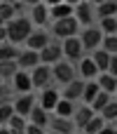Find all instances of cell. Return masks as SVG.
I'll return each instance as SVG.
<instances>
[{
	"mask_svg": "<svg viewBox=\"0 0 117 134\" xmlns=\"http://www.w3.org/2000/svg\"><path fill=\"white\" fill-rule=\"evenodd\" d=\"M108 73L117 75V54H113V57H110V64H108Z\"/></svg>",
	"mask_w": 117,
	"mask_h": 134,
	"instance_id": "cell-36",
	"label": "cell"
},
{
	"mask_svg": "<svg viewBox=\"0 0 117 134\" xmlns=\"http://www.w3.org/2000/svg\"><path fill=\"white\" fill-rule=\"evenodd\" d=\"M16 71H19V61L16 59H2L0 61V80H12Z\"/></svg>",
	"mask_w": 117,
	"mask_h": 134,
	"instance_id": "cell-23",
	"label": "cell"
},
{
	"mask_svg": "<svg viewBox=\"0 0 117 134\" xmlns=\"http://www.w3.org/2000/svg\"><path fill=\"white\" fill-rule=\"evenodd\" d=\"M38 104V97L33 94V92H23V94H16V99L12 101V106H14V113H21V115H30V111H33V106Z\"/></svg>",
	"mask_w": 117,
	"mask_h": 134,
	"instance_id": "cell-11",
	"label": "cell"
},
{
	"mask_svg": "<svg viewBox=\"0 0 117 134\" xmlns=\"http://www.w3.org/2000/svg\"><path fill=\"white\" fill-rule=\"evenodd\" d=\"M77 73H80V78L91 80V78H98L101 68H98V64L94 61V57H82V59L77 61Z\"/></svg>",
	"mask_w": 117,
	"mask_h": 134,
	"instance_id": "cell-13",
	"label": "cell"
},
{
	"mask_svg": "<svg viewBox=\"0 0 117 134\" xmlns=\"http://www.w3.org/2000/svg\"><path fill=\"white\" fill-rule=\"evenodd\" d=\"M101 47H103V49H108L110 54H117V33H106V35H103Z\"/></svg>",
	"mask_w": 117,
	"mask_h": 134,
	"instance_id": "cell-32",
	"label": "cell"
},
{
	"mask_svg": "<svg viewBox=\"0 0 117 134\" xmlns=\"http://www.w3.org/2000/svg\"><path fill=\"white\" fill-rule=\"evenodd\" d=\"M30 21H33L35 26H45V24H52L49 5H47V2H38V5H30Z\"/></svg>",
	"mask_w": 117,
	"mask_h": 134,
	"instance_id": "cell-14",
	"label": "cell"
},
{
	"mask_svg": "<svg viewBox=\"0 0 117 134\" xmlns=\"http://www.w3.org/2000/svg\"><path fill=\"white\" fill-rule=\"evenodd\" d=\"M66 2H70V5H77V2H80V0H66Z\"/></svg>",
	"mask_w": 117,
	"mask_h": 134,
	"instance_id": "cell-41",
	"label": "cell"
},
{
	"mask_svg": "<svg viewBox=\"0 0 117 134\" xmlns=\"http://www.w3.org/2000/svg\"><path fill=\"white\" fill-rule=\"evenodd\" d=\"M5 40H7V26L0 24V42H5Z\"/></svg>",
	"mask_w": 117,
	"mask_h": 134,
	"instance_id": "cell-38",
	"label": "cell"
},
{
	"mask_svg": "<svg viewBox=\"0 0 117 134\" xmlns=\"http://www.w3.org/2000/svg\"><path fill=\"white\" fill-rule=\"evenodd\" d=\"M61 47H63V57L70 59V61H80V59L84 57V52H87L84 45H82V40H80V35H68V38H63Z\"/></svg>",
	"mask_w": 117,
	"mask_h": 134,
	"instance_id": "cell-6",
	"label": "cell"
},
{
	"mask_svg": "<svg viewBox=\"0 0 117 134\" xmlns=\"http://www.w3.org/2000/svg\"><path fill=\"white\" fill-rule=\"evenodd\" d=\"M98 90H101V85H98V80H84V90H82V99L80 101H84V104H91L94 101V97L98 94Z\"/></svg>",
	"mask_w": 117,
	"mask_h": 134,
	"instance_id": "cell-24",
	"label": "cell"
},
{
	"mask_svg": "<svg viewBox=\"0 0 117 134\" xmlns=\"http://www.w3.org/2000/svg\"><path fill=\"white\" fill-rule=\"evenodd\" d=\"M82 90H84V78H82V80L73 78L70 82L61 85V97H66V99H73V101H77V99H82Z\"/></svg>",
	"mask_w": 117,
	"mask_h": 134,
	"instance_id": "cell-16",
	"label": "cell"
},
{
	"mask_svg": "<svg viewBox=\"0 0 117 134\" xmlns=\"http://www.w3.org/2000/svg\"><path fill=\"white\" fill-rule=\"evenodd\" d=\"M101 115L106 120H117V99H110V104L101 111Z\"/></svg>",
	"mask_w": 117,
	"mask_h": 134,
	"instance_id": "cell-34",
	"label": "cell"
},
{
	"mask_svg": "<svg viewBox=\"0 0 117 134\" xmlns=\"http://www.w3.org/2000/svg\"><path fill=\"white\" fill-rule=\"evenodd\" d=\"M80 40H82V45H84L87 52H94L96 47H101V42H103V31H101V26H82Z\"/></svg>",
	"mask_w": 117,
	"mask_h": 134,
	"instance_id": "cell-5",
	"label": "cell"
},
{
	"mask_svg": "<svg viewBox=\"0 0 117 134\" xmlns=\"http://www.w3.org/2000/svg\"><path fill=\"white\" fill-rule=\"evenodd\" d=\"M52 75H54V82L56 85H66L70 82L73 78H77V66L70 64V59H59L56 64H52Z\"/></svg>",
	"mask_w": 117,
	"mask_h": 134,
	"instance_id": "cell-3",
	"label": "cell"
},
{
	"mask_svg": "<svg viewBox=\"0 0 117 134\" xmlns=\"http://www.w3.org/2000/svg\"><path fill=\"white\" fill-rule=\"evenodd\" d=\"M12 113H14L12 101H0V127H2V125H7V120L12 118Z\"/></svg>",
	"mask_w": 117,
	"mask_h": 134,
	"instance_id": "cell-33",
	"label": "cell"
},
{
	"mask_svg": "<svg viewBox=\"0 0 117 134\" xmlns=\"http://www.w3.org/2000/svg\"><path fill=\"white\" fill-rule=\"evenodd\" d=\"M110 99H113V92H106V90H98V94L94 97V101H91L89 106H91V108H94L96 113H101V111H103V108H106V106L110 104Z\"/></svg>",
	"mask_w": 117,
	"mask_h": 134,
	"instance_id": "cell-27",
	"label": "cell"
},
{
	"mask_svg": "<svg viewBox=\"0 0 117 134\" xmlns=\"http://www.w3.org/2000/svg\"><path fill=\"white\" fill-rule=\"evenodd\" d=\"M49 14H52V21L54 19H61V16H70V14H75V5L61 0L56 5H49Z\"/></svg>",
	"mask_w": 117,
	"mask_h": 134,
	"instance_id": "cell-18",
	"label": "cell"
},
{
	"mask_svg": "<svg viewBox=\"0 0 117 134\" xmlns=\"http://www.w3.org/2000/svg\"><path fill=\"white\" fill-rule=\"evenodd\" d=\"M30 78H33V87L40 92L42 87H49V85H56L54 82V75H52V66L49 64H38L35 68H30Z\"/></svg>",
	"mask_w": 117,
	"mask_h": 134,
	"instance_id": "cell-4",
	"label": "cell"
},
{
	"mask_svg": "<svg viewBox=\"0 0 117 134\" xmlns=\"http://www.w3.org/2000/svg\"><path fill=\"white\" fill-rule=\"evenodd\" d=\"M75 16H77V21H80L82 26H91L94 19L98 16V14H96V5H94L91 0H80V2L75 5Z\"/></svg>",
	"mask_w": 117,
	"mask_h": 134,
	"instance_id": "cell-7",
	"label": "cell"
},
{
	"mask_svg": "<svg viewBox=\"0 0 117 134\" xmlns=\"http://www.w3.org/2000/svg\"><path fill=\"white\" fill-rule=\"evenodd\" d=\"M2 2H16V0H2Z\"/></svg>",
	"mask_w": 117,
	"mask_h": 134,
	"instance_id": "cell-43",
	"label": "cell"
},
{
	"mask_svg": "<svg viewBox=\"0 0 117 134\" xmlns=\"http://www.w3.org/2000/svg\"><path fill=\"white\" fill-rule=\"evenodd\" d=\"M91 2H94V5H98V2H103V0H91Z\"/></svg>",
	"mask_w": 117,
	"mask_h": 134,
	"instance_id": "cell-42",
	"label": "cell"
},
{
	"mask_svg": "<svg viewBox=\"0 0 117 134\" xmlns=\"http://www.w3.org/2000/svg\"><path fill=\"white\" fill-rule=\"evenodd\" d=\"M59 99H61V90H56L54 85L42 87V90L38 92V104H40V106H45L49 113H54V108H56Z\"/></svg>",
	"mask_w": 117,
	"mask_h": 134,
	"instance_id": "cell-9",
	"label": "cell"
},
{
	"mask_svg": "<svg viewBox=\"0 0 117 134\" xmlns=\"http://www.w3.org/2000/svg\"><path fill=\"white\" fill-rule=\"evenodd\" d=\"M42 2H47V5H56V2H61V0H42Z\"/></svg>",
	"mask_w": 117,
	"mask_h": 134,
	"instance_id": "cell-40",
	"label": "cell"
},
{
	"mask_svg": "<svg viewBox=\"0 0 117 134\" xmlns=\"http://www.w3.org/2000/svg\"><path fill=\"white\" fill-rule=\"evenodd\" d=\"M98 85H101V90L115 94V90H117V75L108 73V71H101V73H98Z\"/></svg>",
	"mask_w": 117,
	"mask_h": 134,
	"instance_id": "cell-26",
	"label": "cell"
},
{
	"mask_svg": "<svg viewBox=\"0 0 117 134\" xmlns=\"http://www.w3.org/2000/svg\"><path fill=\"white\" fill-rule=\"evenodd\" d=\"M49 111L45 108V106H40V104H35L33 106V111H30V115H28V120H33V122H38L40 127H45L47 130V125H49Z\"/></svg>",
	"mask_w": 117,
	"mask_h": 134,
	"instance_id": "cell-19",
	"label": "cell"
},
{
	"mask_svg": "<svg viewBox=\"0 0 117 134\" xmlns=\"http://www.w3.org/2000/svg\"><path fill=\"white\" fill-rule=\"evenodd\" d=\"M9 85H12V90H14L16 94L35 92V87H33V78H30V71H26V68H19V71L14 73V78L9 80Z\"/></svg>",
	"mask_w": 117,
	"mask_h": 134,
	"instance_id": "cell-8",
	"label": "cell"
},
{
	"mask_svg": "<svg viewBox=\"0 0 117 134\" xmlns=\"http://www.w3.org/2000/svg\"><path fill=\"white\" fill-rule=\"evenodd\" d=\"M52 132H75L77 130V125H75V120L73 118H63V115H52L49 118V125H47Z\"/></svg>",
	"mask_w": 117,
	"mask_h": 134,
	"instance_id": "cell-17",
	"label": "cell"
},
{
	"mask_svg": "<svg viewBox=\"0 0 117 134\" xmlns=\"http://www.w3.org/2000/svg\"><path fill=\"white\" fill-rule=\"evenodd\" d=\"M21 2H23V5H28V7H30V5H38V2H42V0H21Z\"/></svg>",
	"mask_w": 117,
	"mask_h": 134,
	"instance_id": "cell-39",
	"label": "cell"
},
{
	"mask_svg": "<svg viewBox=\"0 0 117 134\" xmlns=\"http://www.w3.org/2000/svg\"><path fill=\"white\" fill-rule=\"evenodd\" d=\"M80 26H82V24L77 21L75 14L61 16V19H54V21H52V35L59 38V40H63V38H68V35H77V33H80Z\"/></svg>",
	"mask_w": 117,
	"mask_h": 134,
	"instance_id": "cell-2",
	"label": "cell"
},
{
	"mask_svg": "<svg viewBox=\"0 0 117 134\" xmlns=\"http://www.w3.org/2000/svg\"><path fill=\"white\" fill-rule=\"evenodd\" d=\"M16 61H19V68L30 71V68H35V66L40 64V52H38V49H30V47H21Z\"/></svg>",
	"mask_w": 117,
	"mask_h": 134,
	"instance_id": "cell-15",
	"label": "cell"
},
{
	"mask_svg": "<svg viewBox=\"0 0 117 134\" xmlns=\"http://www.w3.org/2000/svg\"><path fill=\"white\" fill-rule=\"evenodd\" d=\"M5 26H7V40H12L16 45H23L26 38L30 35V31L35 28V24L30 21V16H21V14H16L14 19H9Z\"/></svg>",
	"mask_w": 117,
	"mask_h": 134,
	"instance_id": "cell-1",
	"label": "cell"
},
{
	"mask_svg": "<svg viewBox=\"0 0 117 134\" xmlns=\"http://www.w3.org/2000/svg\"><path fill=\"white\" fill-rule=\"evenodd\" d=\"M115 94H117V90H115Z\"/></svg>",
	"mask_w": 117,
	"mask_h": 134,
	"instance_id": "cell-44",
	"label": "cell"
},
{
	"mask_svg": "<svg viewBox=\"0 0 117 134\" xmlns=\"http://www.w3.org/2000/svg\"><path fill=\"white\" fill-rule=\"evenodd\" d=\"M98 26H101L103 35H106V33H117V14L115 16H101Z\"/></svg>",
	"mask_w": 117,
	"mask_h": 134,
	"instance_id": "cell-31",
	"label": "cell"
},
{
	"mask_svg": "<svg viewBox=\"0 0 117 134\" xmlns=\"http://www.w3.org/2000/svg\"><path fill=\"white\" fill-rule=\"evenodd\" d=\"M42 130H45V127H40L38 122H33V120H28V125H26V132H23V134H40Z\"/></svg>",
	"mask_w": 117,
	"mask_h": 134,
	"instance_id": "cell-35",
	"label": "cell"
},
{
	"mask_svg": "<svg viewBox=\"0 0 117 134\" xmlns=\"http://www.w3.org/2000/svg\"><path fill=\"white\" fill-rule=\"evenodd\" d=\"M103 125H106V118L101 113H94L89 118V122L82 127V132H89V134H96V132H103Z\"/></svg>",
	"mask_w": 117,
	"mask_h": 134,
	"instance_id": "cell-28",
	"label": "cell"
},
{
	"mask_svg": "<svg viewBox=\"0 0 117 134\" xmlns=\"http://www.w3.org/2000/svg\"><path fill=\"white\" fill-rule=\"evenodd\" d=\"M96 14H98V19L101 16H115L117 14V0H103V2H98L96 5Z\"/></svg>",
	"mask_w": 117,
	"mask_h": 134,
	"instance_id": "cell-29",
	"label": "cell"
},
{
	"mask_svg": "<svg viewBox=\"0 0 117 134\" xmlns=\"http://www.w3.org/2000/svg\"><path fill=\"white\" fill-rule=\"evenodd\" d=\"M94 113H96V111H94V108H91L89 104H82V106H80V108L75 111V115H73V120H75L77 130H82V127H84V125L89 122V118H91Z\"/></svg>",
	"mask_w": 117,
	"mask_h": 134,
	"instance_id": "cell-21",
	"label": "cell"
},
{
	"mask_svg": "<svg viewBox=\"0 0 117 134\" xmlns=\"http://www.w3.org/2000/svg\"><path fill=\"white\" fill-rule=\"evenodd\" d=\"M26 125H28V118L21 115V113H12V118L7 120V127L12 134H23L26 132Z\"/></svg>",
	"mask_w": 117,
	"mask_h": 134,
	"instance_id": "cell-22",
	"label": "cell"
},
{
	"mask_svg": "<svg viewBox=\"0 0 117 134\" xmlns=\"http://www.w3.org/2000/svg\"><path fill=\"white\" fill-rule=\"evenodd\" d=\"M91 57H94V61L98 64V68H101V71H108V64H110V57H113L108 49H103V47H96V49L91 52Z\"/></svg>",
	"mask_w": 117,
	"mask_h": 134,
	"instance_id": "cell-30",
	"label": "cell"
},
{
	"mask_svg": "<svg viewBox=\"0 0 117 134\" xmlns=\"http://www.w3.org/2000/svg\"><path fill=\"white\" fill-rule=\"evenodd\" d=\"M75 111H77L75 101H73V99H66V97H61L59 104H56V108H54V113H56V115H63V118H73Z\"/></svg>",
	"mask_w": 117,
	"mask_h": 134,
	"instance_id": "cell-20",
	"label": "cell"
},
{
	"mask_svg": "<svg viewBox=\"0 0 117 134\" xmlns=\"http://www.w3.org/2000/svg\"><path fill=\"white\" fill-rule=\"evenodd\" d=\"M59 59H63V47H61V42H54V40H49L42 49H40V61L42 64H56Z\"/></svg>",
	"mask_w": 117,
	"mask_h": 134,
	"instance_id": "cell-12",
	"label": "cell"
},
{
	"mask_svg": "<svg viewBox=\"0 0 117 134\" xmlns=\"http://www.w3.org/2000/svg\"><path fill=\"white\" fill-rule=\"evenodd\" d=\"M19 52H21V45L12 42V40L0 42V61H2V59H16V57H19Z\"/></svg>",
	"mask_w": 117,
	"mask_h": 134,
	"instance_id": "cell-25",
	"label": "cell"
},
{
	"mask_svg": "<svg viewBox=\"0 0 117 134\" xmlns=\"http://www.w3.org/2000/svg\"><path fill=\"white\" fill-rule=\"evenodd\" d=\"M49 40H52V33H47V31H45V26H35V28L30 31V35L26 38L23 47H30V49H38V52H40Z\"/></svg>",
	"mask_w": 117,
	"mask_h": 134,
	"instance_id": "cell-10",
	"label": "cell"
},
{
	"mask_svg": "<svg viewBox=\"0 0 117 134\" xmlns=\"http://www.w3.org/2000/svg\"><path fill=\"white\" fill-rule=\"evenodd\" d=\"M7 92H9V87L5 85V80H0V101H7Z\"/></svg>",
	"mask_w": 117,
	"mask_h": 134,
	"instance_id": "cell-37",
	"label": "cell"
}]
</instances>
